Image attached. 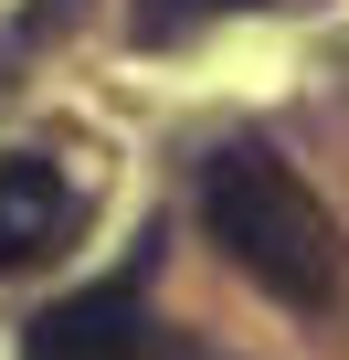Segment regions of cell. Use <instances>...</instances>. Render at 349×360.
<instances>
[{
    "label": "cell",
    "mask_w": 349,
    "mask_h": 360,
    "mask_svg": "<svg viewBox=\"0 0 349 360\" xmlns=\"http://www.w3.org/2000/svg\"><path fill=\"white\" fill-rule=\"evenodd\" d=\"M202 223H212V244L275 307H328L338 297V233H328V212L307 202V180L286 159H265L254 138H233V148L202 159Z\"/></svg>",
    "instance_id": "obj_1"
},
{
    "label": "cell",
    "mask_w": 349,
    "mask_h": 360,
    "mask_svg": "<svg viewBox=\"0 0 349 360\" xmlns=\"http://www.w3.org/2000/svg\"><path fill=\"white\" fill-rule=\"evenodd\" d=\"M22 360H148V297H138V276L53 297L22 328Z\"/></svg>",
    "instance_id": "obj_2"
},
{
    "label": "cell",
    "mask_w": 349,
    "mask_h": 360,
    "mask_svg": "<svg viewBox=\"0 0 349 360\" xmlns=\"http://www.w3.org/2000/svg\"><path fill=\"white\" fill-rule=\"evenodd\" d=\"M74 223H85V202H74V180L53 159H0V265L53 255Z\"/></svg>",
    "instance_id": "obj_3"
},
{
    "label": "cell",
    "mask_w": 349,
    "mask_h": 360,
    "mask_svg": "<svg viewBox=\"0 0 349 360\" xmlns=\"http://www.w3.org/2000/svg\"><path fill=\"white\" fill-rule=\"evenodd\" d=\"M223 0H138V43H191Z\"/></svg>",
    "instance_id": "obj_4"
}]
</instances>
